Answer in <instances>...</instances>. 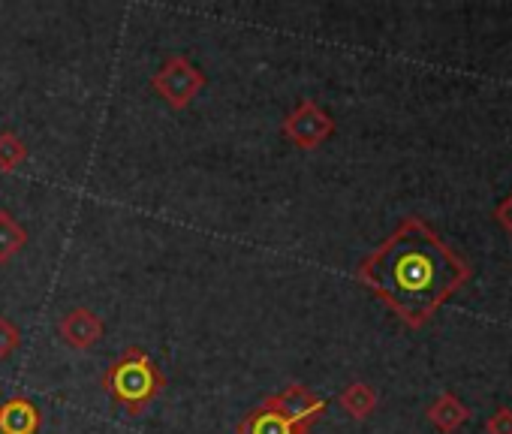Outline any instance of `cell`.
I'll list each match as a JSON object with an SVG mask.
<instances>
[{
  "label": "cell",
  "instance_id": "obj_1",
  "mask_svg": "<svg viewBox=\"0 0 512 434\" xmlns=\"http://www.w3.org/2000/svg\"><path fill=\"white\" fill-rule=\"evenodd\" d=\"M359 278L407 323H422L458 287L461 266L422 224L410 221L362 263Z\"/></svg>",
  "mask_w": 512,
  "mask_h": 434
},
{
  "label": "cell",
  "instance_id": "obj_2",
  "mask_svg": "<svg viewBox=\"0 0 512 434\" xmlns=\"http://www.w3.org/2000/svg\"><path fill=\"white\" fill-rule=\"evenodd\" d=\"M323 410V398H317L308 386L293 383L241 416L238 434H311Z\"/></svg>",
  "mask_w": 512,
  "mask_h": 434
},
{
  "label": "cell",
  "instance_id": "obj_3",
  "mask_svg": "<svg viewBox=\"0 0 512 434\" xmlns=\"http://www.w3.org/2000/svg\"><path fill=\"white\" fill-rule=\"evenodd\" d=\"M103 389L130 416L148 410V404L166 389V374L142 347H127L103 374Z\"/></svg>",
  "mask_w": 512,
  "mask_h": 434
},
{
  "label": "cell",
  "instance_id": "obj_4",
  "mask_svg": "<svg viewBox=\"0 0 512 434\" xmlns=\"http://www.w3.org/2000/svg\"><path fill=\"white\" fill-rule=\"evenodd\" d=\"M208 85V76L187 58V55H172L163 61V67L151 76V88L163 97V103L175 112L187 109L202 88Z\"/></svg>",
  "mask_w": 512,
  "mask_h": 434
},
{
  "label": "cell",
  "instance_id": "obj_5",
  "mask_svg": "<svg viewBox=\"0 0 512 434\" xmlns=\"http://www.w3.org/2000/svg\"><path fill=\"white\" fill-rule=\"evenodd\" d=\"M335 133V121L329 118V112H323L314 100H302L287 118H284V136L302 148L311 151L317 145H323L329 136Z\"/></svg>",
  "mask_w": 512,
  "mask_h": 434
},
{
  "label": "cell",
  "instance_id": "obj_6",
  "mask_svg": "<svg viewBox=\"0 0 512 434\" xmlns=\"http://www.w3.org/2000/svg\"><path fill=\"white\" fill-rule=\"evenodd\" d=\"M58 335L67 347L73 350H91L103 335H106V323L97 311L91 308H73L61 317L58 323Z\"/></svg>",
  "mask_w": 512,
  "mask_h": 434
},
{
  "label": "cell",
  "instance_id": "obj_7",
  "mask_svg": "<svg viewBox=\"0 0 512 434\" xmlns=\"http://www.w3.org/2000/svg\"><path fill=\"white\" fill-rule=\"evenodd\" d=\"M43 428V410L25 398L16 395L0 404V434H40Z\"/></svg>",
  "mask_w": 512,
  "mask_h": 434
},
{
  "label": "cell",
  "instance_id": "obj_8",
  "mask_svg": "<svg viewBox=\"0 0 512 434\" xmlns=\"http://www.w3.org/2000/svg\"><path fill=\"white\" fill-rule=\"evenodd\" d=\"M25 248H28V230L16 221L7 208H0V266H7Z\"/></svg>",
  "mask_w": 512,
  "mask_h": 434
},
{
  "label": "cell",
  "instance_id": "obj_9",
  "mask_svg": "<svg viewBox=\"0 0 512 434\" xmlns=\"http://www.w3.org/2000/svg\"><path fill=\"white\" fill-rule=\"evenodd\" d=\"M341 404L353 419H365L377 407V395H374V389L368 383H350L344 389V395H341Z\"/></svg>",
  "mask_w": 512,
  "mask_h": 434
},
{
  "label": "cell",
  "instance_id": "obj_10",
  "mask_svg": "<svg viewBox=\"0 0 512 434\" xmlns=\"http://www.w3.org/2000/svg\"><path fill=\"white\" fill-rule=\"evenodd\" d=\"M25 163H28V145L22 142L19 133L4 130L0 133V172H16Z\"/></svg>",
  "mask_w": 512,
  "mask_h": 434
},
{
  "label": "cell",
  "instance_id": "obj_11",
  "mask_svg": "<svg viewBox=\"0 0 512 434\" xmlns=\"http://www.w3.org/2000/svg\"><path fill=\"white\" fill-rule=\"evenodd\" d=\"M19 347H22V329L10 317H0V359H10Z\"/></svg>",
  "mask_w": 512,
  "mask_h": 434
}]
</instances>
